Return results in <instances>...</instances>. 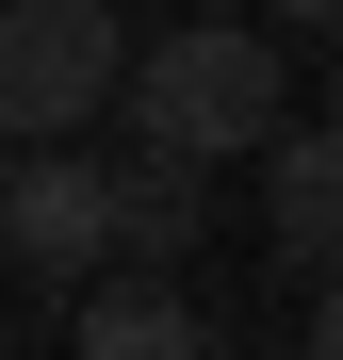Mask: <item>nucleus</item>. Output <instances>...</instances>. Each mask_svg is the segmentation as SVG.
I'll use <instances>...</instances> for the list:
<instances>
[{
  "label": "nucleus",
  "mask_w": 343,
  "mask_h": 360,
  "mask_svg": "<svg viewBox=\"0 0 343 360\" xmlns=\"http://www.w3.org/2000/svg\"><path fill=\"white\" fill-rule=\"evenodd\" d=\"M114 115H131L147 148H180V164H229V148H262L278 115H295V82H278V33L180 17V33H147L131 66H114Z\"/></svg>",
  "instance_id": "1"
},
{
  "label": "nucleus",
  "mask_w": 343,
  "mask_h": 360,
  "mask_svg": "<svg viewBox=\"0 0 343 360\" xmlns=\"http://www.w3.org/2000/svg\"><path fill=\"white\" fill-rule=\"evenodd\" d=\"M114 0H0V131H98L114 115Z\"/></svg>",
  "instance_id": "2"
},
{
  "label": "nucleus",
  "mask_w": 343,
  "mask_h": 360,
  "mask_svg": "<svg viewBox=\"0 0 343 360\" xmlns=\"http://www.w3.org/2000/svg\"><path fill=\"white\" fill-rule=\"evenodd\" d=\"M0 246H17V278H98L114 262V180L82 131H17V164H0Z\"/></svg>",
  "instance_id": "3"
},
{
  "label": "nucleus",
  "mask_w": 343,
  "mask_h": 360,
  "mask_svg": "<svg viewBox=\"0 0 343 360\" xmlns=\"http://www.w3.org/2000/svg\"><path fill=\"white\" fill-rule=\"evenodd\" d=\"M262 229H278V262L295 278H343V115L295 148V131H262Z\"/></svg>",
  "instance_id": "4"
},
{
  "label": "nucleus",
  "mask_w": 343,
  "mask_h": 360,
  "mask_svg": "<svg viewBox=\"0 0 343 360\" xmlns=\"http://www.w3.org/2000/svg\"><path fill=\"white\" fill-rule=\"evenodd\" d=\"M98 180H114V262H196V180L213 164H180V148H98Z\"/></svg>",
  "instance_id": "5"
},
{
  "label": "nucleus",
  "mask_w": 343,
  "mask_h": 360,
  "mask_svg": "<svg viewBox=\"0 0 343 360\" xmlns=\"http://www.w3.org/2000/svg\"><path fill=\"white\" fill-rule=\"evenodd\" d=\"M180 344H196V295H147V278L82 295V360H180Z\"/></svg>",
  "instance_id": "6"
},
{
  "label": "nucleus",
  "mask_w": 343,
  "mask_h": 360,
  "mask_svg": "<svg viewBox=\"0 0 343 360\" xmlns=\"http://www.w3.org/2000/svg\"><path fill=\"white\" fill-rule=\"evenodd\" d=\"M311 360H343V278H327V295H311Z\"/></svg>",
  "instance_id": "7"
},
{
  "label": "nucleus",
  "mask_w": 343,
  "mask_h": 360,
  "mask_svg": "<svg viewBox=\"0 0 343 360\" xmlns=\"http://www.w3.org/2000/svg\"><path fill=\"white\" fill-rule=\"evenodd\" d=\"M262 17H311V33H327V49H343V0H262Z\"/></svg>",
  "instance_id": "8"
},
{
  "label": "nucleus",
  "mask_w": 343,
  "mask_h": 360,
  "mask_svg": "<svg viewBox=\"0 0 343 360\" xmlns=\"http://www.w3.org/2000/svg\"><path fill=\"white\" fill-rule=\"evenodd\" d=\"M196 17H246V0H196Z\"/></svg>",
  "instance_id": "9"
},
{
  "label": "nucleus",
  "mask_w": 343,
  "mask_h": 360,
  "mask_svg": "<svg viewBox=\"0 0 343 360\" xmlns=\"http://www.w3.org/2000/svg\"><path fill=\"white\" fill-rule=\"evenodd\" d=\"M0 164H17V131H0Z\"/></svg>",
  "instance_id": "10"
}]
</instances>
